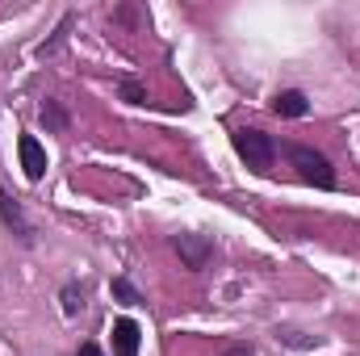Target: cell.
Listing matches in <instances>:
<instances>
[{
	"label": "cell",
	"instance_id": "cell-2",
	"mask_svg": "<svg viewBox=\"0 0 360 356\" xmlns=\"http://www.w3.org/2000/svg\"><path fill=\"white\" fill-rule=\"evenodd\" d=\"M289 160H293V168L302 172V180H310V184H319V189H331V184H335V172H331L327 155H319V151H310V147H289Z\"/></svg>",
	"mask_w": 360,
	"mask_h": 356
},
{
	"label": "cell",
	"instance_id": "cell-11",
	"mask_svg": "<svg viewBox=\"0 0 360 356\" xmlns=\"http://www.w3.org/2000/svg\"><path fill=\"white\" fill-rule=\"evenodd\" d=\"M231 356H252V348H235Z\"/></svg>",
	"mask_w": 360,
	"mask_h": 356
},
{
	"label": "cell",
	"instance_id": "cell-9",
	"mask_svg": "<svg viewBox=\"0 0 360 356\" xmlns=\"http://www.w3.org/2000/svg\"><path fill=\"white\" fill-rule=\"evenodd\" d=\"M113 293H117V298H122V302H130V306H134V302H139V289H134V285H130V281H113Z\"/></svg>",
	"mask_w": 360,
	"mask_h": 356
},
{
	"label": "cell",
	"instance_id": "cell-8",
	"mask_svg": "<svg viewBox=\"0 0 360 356\" xmlns=\"http://www.w3.org/2000/svg\"><path fill=\"white\" fill-rule=\"evenodd\" d=\"M122 96H126L130 105H143V101H147V89L134 84V80H122Z\"/></svg>",
	"mask_w": 360,
	"mask_h": 356
},
{
	"label": "cell",
	"instance_id": "cell-10",
	"mask_svg": "<svg viewBox=\"0 0 360 356\" xmlns=\"http://www.w3.org/2000/svg\"><path fill=\"white\" fill-rule=\"evenodd\" d=\"M76 356H101V348H96V344H84V348H80Z\"/></svg>",
	"mask_w": 360,
	"mask_h": 356
},
{
	"label": "cell",
	"instance_id": "cell-1",
	"mask_svg": "<svg viewBox=\"0 0 360 356\" xmlns=\"http://www.w3.org/2000/svg\"><path fill=\"white\" fill-rule=\"evenodd\" d=\"M235 151H239L252 168H260V172H269L272 155H276V147H272V139L264 130H239V134H235Z\"/></svg>",
	"mask_w": 360,
	"mask_h": 356
},
{
	"label": "cell",
	"instance_id": "cell-6",
	"mask_svg": "<svg viewBox=\"0 0 360 356\" xmlns=\"http://www.w3.org/2000/svg\"><path fill=\"white\" fill-rule=\"evenodd\" d=\"M272 109H276L281 117H306V113H310V105H306V96H302V92H276Z\"/></svg>",
	"mask_w": 360,
	"mask_h": 356
},
{
	"label": "cell",
	"instance_id": "cell-4",
	"mask_svg": "<svg viewBox=\"0 0 360 356\" xmlns=\"http://www.w3.org/2000/svg\"><path fill=\"white\" fill-rule=\"evenodd\" d=\"M176 252L188 268H205V260H210V239L205 235H176Z\"/></svg>",
	"mask_w": 360,
	"mask_h": 356
},
{
	"label": "cell",
	"instance_id": "cell-5",
	"mask_svg": "<svg viewBox=\"0 0 360 356\" xmlns=\"http://www.w3.org/2000/svg\"><path fill=\"white\" fill-rule=\"evenodd\" d=\"M113 348H117V356H139V323L134 319L113 323Z\"/></svg>",
	"mask_w": 360,
	"mask_h": 356
},
{
	"label": "cell",
	"instance_id": "cell-3",
	"mask_svg": "<svg viewBox=\"0 0 360 356\" xmlns=\"http://www.w3.org/2000/svg\"><path fill=\"white\" fill-rule=\"evenodd\" d=\"M17 151H21V168H25V177L42 180V172H46V151H42V143H38L34 134H21Z\"/></svg>",
	"mask_w": 360,
	"mask_h": 356
},
{
	"label": "cell",
	"instance_id": "cell-7",
	"mask_svg": "<svg viewBox=\"0 0 360 356\" xmlns=\"http://www.w3.org/2000/svg\"><path fill=\"white\" fill-rule=\"evenodd\" d=\"M0 210H4V218H8L13 227H21V235H25V222H21V210H17V201H13V197H8L4 189H0Z\"/></svg>",
	"mask_w": 360,
	"mask_h": 356
}]
</instances>
